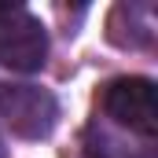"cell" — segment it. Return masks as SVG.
<instances>
[{
    "label": "cell",
    "mask_w": 158,
    "mask_h": 158,
    "mask_svg": "<svg viewBox=\"0 0 158 158\" xmlns=\"http://www.w3.org/2000/svg\"><path fill=\"white\" fill-rule=\"evenodd\" d=\"M0 118L22 140H44L59 121V99L37 85H4L0 88Z\"/></svg>",
    "instance_id": "obj_1"
},
{
    "label": "cell",
    "mask_w": 158,
    "mask_h": 158,
    "mask_svg": "<svg viewBox=\"0 0 158 158\" xmlns=\"http://www.w3.org/2000/svg\"><path fill=\"white\" fill-rule=\"evenodd\" d=\"M99 103H103V114L114 125H121V129H129V132H136L143 140H151L158 132L155 81H147V77H114L103 88Z\"/></svg>",
    "instance_id": "obj_2"
},
{
    "label": "cell",
    "mask_w": 158,
    "mask_h": 158,
    "mask_svg": "<svg viewBox=\"0 0 158 158\" xmlns=\"http://www.w3.org/2000/svg\"><path fill=\"white\" fill-rule=\"evenodd\" d=\"M48 59V33L30 11L15 7L0 19V66L15 74H37Z\"/></svg>",
    "instance_id": "obj_3"
},
{
    "label": "cell",
    "mask_w": 158,
    "mask_h": 158,
    "mask_svg": "<svg viewBox=\"0 0 158 158\" xmlns=\"http://www.w3.org/2000/svg\"><path fill=\"white\" fill-rule=\"evenodd\" d=\"M155 30H158L155 4H140V0L118 4L110 11V19H107V37L118 48H151Z\"/></svg>",
    "instance_id": "obj_4"
},
{
    "label": "cell",
    "mask_w": 158,
    "mask_h": 158,
    "mask_svg": "<svg viewBox=\"0 0 158 158\" xmlns=\"http://www.w3.org/2000/svg\"><path fill=\"white\" fill-rule=\"evenodd\" d=\"M136 158H155V151H143V155H136Z\"/></svg>",
    "instance_id": "obj_5"
},
{
    "label": "cell",
    "mask_w": 158,
    "mask_h": 158,
    "mask_svg": "<svg viewBox=\"0 0 158 158\" xmlns=\"http://www.w3.org/2000/svg\"><path fill=\"white\" fill-rule=\"evenodd\" d=\"M4 155H7V147H4V140H0V158H4Z\"/></svg>",
    "instance_id": "obj_6"
}]
</instances>
